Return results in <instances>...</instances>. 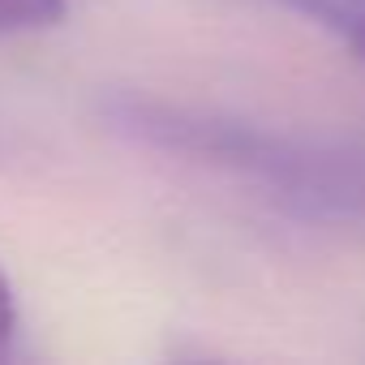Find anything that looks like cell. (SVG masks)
I'll use <instances>...</instances> for the list:
<instances>
[{
	"label": "cell",
	"mask_w": 365,
	"mask_h": 365,
	"mask_svg": "<svg viewBox=\"0 0 365 365\" xmlns=\"http://www.w3.org/2000/svg\"><path fill=\"white\" fill-rule=\"evenodd\" d=\"M108 116L116 120V129L133 133L146 146L190 155L198 163H215L241 180H254V185L271 190L284 207L322 220L365 224V150H344L267 125L142 95L112 99Z\"/></svg>",
	"instance_id": "1"
},
{
	"label": "cell",
	"mask_w": 365,
	"mask_h": 365,
	"mask_svg": "<svg viewBox=\"0 0 365 365\" xmlns=\"http://www.w3.org/2000/svg\"><path fill=\"white\" fill-rule=\"evenodd\" d=\"M69 0H0V39L35 35L65 18Z\"/></svg>",
	"instance_id": "3"
},
{
	"label": "cell",
	"mask_w": 365,
	"mask_h": 365,
	"mask_svg": "<svg viewBox=\"0 0 365 365\" xmlns=\"http://www.w3.org/2000/svg\"><path fill=\"white\" fill-rule=\"evenodd\" d=\"M14 335H18V297H14V284H9V275L0 271V356L9 352Z\"/></svg>",
	"instance_id": "4"
},
{
	"label": "cell",
	"mask_w": 365,
	"mask_h": 365,
	"mask_svg": "<svg viewBox=\"0 0 365 365\" xmlns=\"http://www.w3.org/2000/svg\"><path fill=\"white\" fill-rule=\"evenodd\" d=\"M288 14L339 39L356 61H365V0H275Z\"/></svg>",
	"instance_id": "2"
}]
</instances>
